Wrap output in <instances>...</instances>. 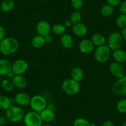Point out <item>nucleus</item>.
I'll use <instances>...</instances> for the list:
<instances>
[{
	"instance_id": "nucleus-1",
	"label": "nucleus",
	"mask_w": 126,
	"mask_h": 126,
	"mask_svg": "<svg viewBox=\"0 0 126 126\" xmlns=\"http://www.w3.org/2000/svg\"><path fill=\"white\" fill-rule=\"evenodd\" d=\"M19 47V42L13 37L4 38L0 42V52L4 56H9L15 53Z\"/></svg>"
},
{
	"instance_id": "nucleus-2",
	"label": "nucleus",
	"mask_w": 126,
	"mask_h": 126,
	"mask_svg": "<svg viewBox=\"0 0 126 126\" xmlns=\"http://www.w3.org/2000/svg\"><path fill=\"white\" fill-rule=\"evenodd\" d=\"M25 112L22 108L17 106H13L6 110V119L13 123H17L24 119Z\"/></svg>"
},
{
	"instance_id": "nucleus-3",
	"label": "nucleus",
	"mask_w": 126,
	"mask_h": 126,
	"mask_svg": "<svg viewBox=\"0 0 126 126\" xmlns=\"http://www.w3.org/2000/svg\"><path fill=\"white\" fill-rule=\"evenodd\" d=\"M62 88L66 94L69 95H75L80 92L81 86L79 82L71 78L63 81Z\"/></svg>"
},
{
	"instance_id": "nucleus-4",
	"label": "nucleus",
	"mask_w": 126,
	"mask_h": 126,
	"mask_svg": "<svg viewBox=\"0 0 126 126\" xmlns=\"http://www.w3.org/2000/svg\"><path fill=\"white\" fill-rule=\"evenodd\" d=\"M111 56V49L108 46L105 45L98 47L94 53V58L99 63H105L109 60Z\"/></svg>"
},
{
	"instance_id": "nucleus-5",
	"label": "nucleus",
	"mask_w": 126,
	"mask_h": 126,
	"mask_svg": "<svg viewBox=\"0 0 126 126\" xmlns=\"http://www.w3.org/2000/svg\"><path fill=\"white\" fill-rule=\"evenodd\" d=\"M23 120L25 126H42L43 125V121L40 114L33 111L25 114Z\"/></svg>"
},
{
	"instance_id": "nucleus-6",
	"label": "nucleus",
	"mask_w": 126,
	"mask_h": 126,
	"mask_svg": "<svg viewBox=\"0 0 126 126\" xmlns=\"http://www.w3.org/2000/svg\"><path fill=\"white\" fill-rule=\"evenodd\" d=\"M47 100L42 95L37 94L31 98L30 106L32 110L35 112L40 113L47 108Z\"/></svg>"
},
{
	"instance_id": "nucleus-7",
	"label": "nucleus",
	"mask_w": 126,
	"mask_h": 126,
	"mask_svg": "<svg viewBox=\"0 0 126 126\" xmlns=\"http://www.w3.org/2000/svg\"><path fill=\"white\" fill-rule=\"evenodd\" d=\"M123 42V38L121 33L118 32H112L108 38V46L112 51L121 48Z\"/></svg>"
},
{
	"instance_id": "nucleus-8",
	"label": "nucleus",
	"mask_w": 126,
	"mask_h": 126,
	"mask_svg": "<svg viewBox=\"0 0 126 126\" xmlns=\"http://www.w3.org/2000/svg\"><path fill=\"white\" fill-rule=\"evenodd\" d=\"M112 92L117 96L126 95V76L119 79L112 85Z\"/></svg>"
},
{
	"instance_id": "nucleus-9",
	"label": "nucleus",
	"mask_w": 126,
	"mask_h": 126,
	"mask_svg": "<svg viewBox=\"0 0 126 126\" xmlns=\"http://www.w3.org/2000/svg\"><path fill=\"white\" fill-rule=\"evenodd\" d=\"M28 67V63L24 59H19L12 64V72L15 76H20L26 72Z\"/></svg>"
},
{
	"instance_id": "nucleus-10",
	"label": "nucleus",
	"mask_w": 126,
	"mask_h": 126,
	"mask_svg": "<svg viewBox=\"0 0 126 126\" xmlns=\"http://www.w3.org/2000/svg\"><path fill=\"white\" fill-rule=\"evenodd\" d=\"M110 71L111 74L116 78L120 79L125 76V70L121 63L114 62L110 66Z\"/></svg>"
},
{
	"instance_id": "nucleus-11",
	"label": "nucleus",
	"mask_w": 126,
	"mask_h": 126,
	"mask_svg": "<svg viewBox=\"0 0 126 126\" xmlns=\"http://www.w3.org/2000/svg\"><path fill=\"white\" fill-rule=\"evenodd\" d=\"M36 30L38 35L45 37L49 35L51 30V27L47 21L41 20L37 23V26H36Z\"/></svg>"
},
{
	"instance_id": "nucleus-12",
	"label": "nucleus",
	"mask_w": 126,
	"mask_h": 126,
	"mask_svg": "<svg viewBox=\"0 0 126 126\" xmlns=\"http://www.w3.org/2000/svg\"><path fill=\"white\" fill-rule=\"evenodd\" d=\"M15 101L18 105L20 106H26L30 105L31 97L26 93H18L15 96Z\"/></svg>"
},
{
	"instance_id": "nucleus-13",
	"label": "nucleus",
	"mask_w": 126,
	"mask_h": 126,
	"mask_svg": "<svg viewBox=\"0 0 126 126\" xmlns=\"http://www.w3.org/2000/svg\"><path fill=\"white\" fill-rule=\"evenodd\" d=\"M79 49L80 51L84 54H90L94 49V45L91 40H82L79 43Z\"/></svg>"
},
{
	"instance_id": "nucleus-14",
	"label": "nucleus",
	"mask_w": 126,
	"mask_h": 126,
	"mask_svg": "<svg viewBox=\"0 0 126 126\" xmlns=\"http://www.w3.org/2000/svg\"><path fill=\"white\" fill-rule=\"evenodd\" d=\"M11 71V63L6 59H0V76H8Z\"/></svg>"
},
{
	"instance_id": "nucleus-15",
	"label": "nucleus",
	"mask_w": 126,
	"mask_h": 126,
	"mask_svg": "<svg viewBox=\"0 0 126 126\" xmlns=\"http://www.w3.org/2000/svg\"><path fill=\"white\" fill-rule=\"evenodd\" d=\"M72 32L78 37H83L86 35L88 32V29L84 24L82 22H79L76 24H74L72 27Z\"/></svg>"
},
{
	"instance_id": "nucleus-16",
	"label": "nucleus",
	"mask_w": 126,
	"mask_h": 126,
	"mask_svg": "<svg viewBox=\"0 0 126 126\" xmlns=\"http://www.w3.org/2000/svg\"><path fill=\"white\" fill-rule=\"evenodd\" d=\"M11 82H13L14 87L19 89H23L27 85V80L22 75L14 76L13 78H12Z\"/></svg>"
},
{
	"instance_id": "nucleus-17",
	"label": "nucleus",
	"mask_w": 126,
	"mask_h": 126,
	"mask_svg": "<svg viewBox=\"0 0 126 126\" xmlns=\"http://www.w3.org/2000/svg\"><path fill=\"white\" fill-rule=\"evenodd\" d=\"M39 114L43 122H51L54 119V111L53 110L49 108H46L43 111H41Z\"/></svg>"
},
{
	"instance_id": "nucleus-18",
	"label": "nucleus",
	"mask_w": 126,
	"mask_h": 126,
	"mask_svg": "<svg viewBox=\"0 0 126 126\" xmlns=\"http://www.w3.org/2000/svg\"><path fill=\"white\" fill-rule=\"evenodd\" d=\"M112 57L116 62L119 63H123L126 61V52L123 49H119L113 51Z\"/></svg>"
},
{
	"instance_id": "nucleus-19",
	"label": "nucleus",
	"mask_w": 126,
	"mask_h": 126,
	"mask_svg": "<svg viewBox=\"0 0 126 126\" xmlns=\"http://www.w3.org/2000/svg\"><path fill=\"white\" fill-rule=\"evenodd\" d=\"M70 74H71V79H74V80L77 81V82H80L81 80H82L83 78V76H84V74H83V71H82V69L79 67H74L71 70V72H70Z\"/></svg>"
},
{
	"instance_id": "nucleus-20",
	"label": "nucleus",
	"mask_w": 126,
	"mask_h": 126,
	"mask_svg": "<svg viewBox=\"0 0 126 126\" xmlns=\"http://www.w3.org/2000/svg\"><path fill=\"white\" fill-rule=\"evenodd\" d=\"M46 41L44 37L37 35L35 36L31 40V44L32 47L35 48H42L46 44Z\"/></svg>"
},
{
	"instance_id": "nucleus-21",
	"label": "nucleus",
	"mask_w": 126,
	"mask_h": 126,
	"mask_svg": "<svg viewBox=\"0 0 126 126\" xmlns=\"http://www.w3.org/2000/svg\"><path fill=\"white\" fill-rule=\"evenodd\" d=\"M91 41L94 46H96L97 47L105 45L106 43V38L101 33H95L93 35L91 38Z\"/></svg>"
},
{
	"instance_id": "nucleus-22",
	"label": "nucleus",
	"mask_w": 126,
	"mask_h": 126,
	"mask_svg": "<svg viewBox=\"0 0 126 126\" xmlns=\"http://www.w3.org/2000/svg\"><path fill=\"white\" fill-rule=\"evenodd\" d=\"M61 42L63 47L66 49H71L73 45V39L71 35L64 34L61 38Z\"/></svg>"
},
{
	"instance_id": "nucleus-23",
	"label": "nucleus",
	"mask_w": 126,
	"mask_h": 126,
	"mask_svg": "<svg viewBox=\"0 0 126 126\" xmlns=\"http://www.w3.org/2000/svg\"><path fill=\"white\" fill-rule=\"evenodd\" d=\"M15 6L14 1L13 0H4L0 5V9L3 13H9L14 9Z\"/></svg>"
},
{
	"instance_id": "nucleus-24",
	"label": "nucleus",
	"mask_w": 126,
	"mask_h": 126,
	"mask_svg": "<svg viewBox=\"0 0 126 126\" xmlns=\"http://www.w3.org/2000/svg\"><path fill=\"white\" fill-rule=\"evenodd\" d=\"M12 106V101L10 98L6 95H0V109L6 111Z\"/></svg>"
},
{
	"instance_id": "nucleus-25",
	"label": "nucleus",
	"mask_w": 126,
	"mask_h": 126,
	"mask_svg": "<svg viewBox=\"0 0 126 126\" xmlns=\"http://www.w3.org/2000/svg\"><path fill=\"white\" fill-rule=\"evenodd\" d=\"M51 30L53 33L58 35H63L65 34L66 31V27L64 25L61 24H56L53 26Z\"/></svg>"
},
{
	"instance_id": "nucleus-26",
	"label": "nucleus",
	"mask_w": 126,
	"mask_h": 126,
	"mask_svg": "<svg viewBox=\"0 0 126 126\" xmlns=\"http://www.w3.org/2000/svg\"><path fill=\"white\" fill-rule=\"evenodd\" d=\"M114 7L110 4H106L101 8L100 14L103 17H110L114 13Z\"/></svg>"
},
{
	"instance_id": "nucleus-27",
	"label": "nucleus",
	"mask_w": 126,
	"mask_h": 126,
	"mask_svg": "<svg viewBox=\"0 0 126 126\" xmlns=\"http://www.w3.org/2000/svg\"><path fill=\"white\" fill-rule=\"evenodd\" d=\"M116 24L121 29L126 27V14H121L116 19Z\"/></svg>"
},
{
	"instance_id": "nucleus-28",
	"label": "nucleus",
	"mask_w": 126,
	"mask_h": 126,
	"mask_svg": "<svg viewBox=\"0 0 126 126\" xmlns=\"http://www.w3.org/2000/svg\"><path fill=\"white\" fill-rule=\"evenodd\" d=\"M82 20V15L79 11H74L70 16V21L72 24H76L77 23L80 22Z\"/></svg>"
},
{
	"instance_id": "nucleus-29",
	"label": "nucleus",
	"mask_w": 126,
	"mask_h": 126,
	"mask_svg": "<svg viewBox=\"0 0 126 126\" xmlns=\"http://www.w3.org/2000/svg\"><path fill=\"white\" fill-rule=\"evenodd\" d=\"M1 87L4 90L7 91V92H11L14 88V86L13 82L7 79H4L2 81Z\"/></svg>"
},
{
	"instance_id": "nucleus-30",
	"label": "nucleus",
	"mask_w": 126,
	"mask_h": 126,
	"mask_svg": "<svg viewBox=\"0 0 126 126\" xmlns=\"http://www.w3.org/2000/svg\"><path fill=\"white\" fill-rule=\"evenodd\" d=\"M90 122L85 118L79 117L73 122V126H90Z\"/></svg>"
},
{
	"instance_id": "nucleus-31",
	"label": "nucleus",
	"mask_w": 126,
	"mask_h": 126,
	"mask_svg": "<svg viewBox=\"0 0 126 126\" xmlns=\"http://www.w3.org/2000/svg\"><path fill=\"white\" fill-rule=\"evenodd\" d=\"M116 109L121 113H126V99H122L117 102Z\"/></svg>"
},
{
	"instance_id": "nucleus-32",
	"label": "nucleus",
	"mask_w": 126,
	"mask_h": 126,
	"mask_svg": "<svg viewBox=\"0 0 126 126\" xmlns=\"http://www.w3.org/2000/svg\"><path fill=\"white\" fill-rule=\"evenodd\" d=\"M71 5L76 10H80L83 6V0H71Z\"/></svg>"
},
{
	"instance_id": "nucleus-33",
	"label": "nucleus",
	"mask_w": 126,
	"mask_h": 126,
	"mask_svg": "<svg viewBox=\"0 0 126 126\" xmlns=\"http://www.w3.org/2000/svg\"><path fill=\"white\" fill-rule=\"evenodd\" d=\"M108 4L112 6V7H116L119 5L122 2V0H106Z\"/></svg>"
},
{
	"instance_id": "nucleus-34",
	"label": "nucleus",
	"mask_w": 126,
	"mask_h": 126,
	"mask_svg": "<svg viewBox=\"0 0 126 126\" xmlns=\"http://www.w3.org/2000/svg\"><path fill=\"white\" fill-rule=\"evenodd\" d=\"M119 5V11L121 14H126V1L121 2Z\"/></svg>"
},
{
	"instance_id": "nucleus-35",
	"label": "nucleus",
	"mask_w": 126,
	"mask_h": 126,
	"mask_svg": "<svg viewBox=\"0 0 126 126\" xmlns=\"http://www.w3.org/2000/svg\"><path fill=\"white\" fill-rule=\"evenodd\" d=\"M6 36V31L4 28L3 26L0 25V42H1L5 37Z\"/></svg>"
},
{
	"instance_id": "nucleus-36",
	"label": "nucleus",
	"mask_w": 126,
	"mask_h": 126,
	"mask_svg": "<svg viewBox=\"0 0 126 126\" xmlns=\"http://www.w3.org/2000/svg\"><path fill=\"white\" fill-rule=\"evenodd\" d=\"M101 126H114V124L111 121H106L103 123Z\"/></svg>"
},
{
	"instance_id": "nucleus-37",
	"label": "nucleus",
	"mask_w": 126,
	"mask_h": 126,
	"mask_svg": "<svg viewBox=\"0 0 126 126\" xmlns=\"http://www.w3.org/2000/svg\"><path fill=\"white\" fill-rule=\"evenodd\" d=\"M121 35H122V38L123 40L126 41V27L124 28L122 30V32H121Z\"/></svg>"
},
{
	"instance_id": "nucleus-38",
	"label": "nucleus",
	"mask_w": 126,
	"mask_h": 126,
	"mask_svg": "<svg viewBox=\"0 0 126 126\" xmlns=\"http://www.w3.org/2000/svg\"><path fill=\"white\" fill-rule=\"evenodd\" d=\"M45 39L46 43H50L52 41V37L50 35H48L45 37Z\"/></svg>"
},
{
	"instance_id": "nucleus-39",
	"label": "nucleus",
	"mask_w": 126,
	"mask_h": 126,
	"mask_svg": "<svg viewBox=\"0 0 126 126\" xmlns=\"http://www.w3.org/2000/svg\"><path fill=\"white\" fill-rule=\"evenodd\" d=\"M6 124V119L3 116L0 117V126H4Z\"/></svg>"
},
{
	"instance_id": "nucleus-40",
	"label": "nucleus",
	"mask_w": 126,
	"mask_h": 126,
	"mask_svg": "<svg viewBox=\"0 0 126 126\" xmlns=\"http://www.w3.org/2000/svg\"><path fill=\"white\" fill-rule=\"evenodd\" d=\"M71 24H72V23L71 22V21H66V22H65V24H64V25L66 27V28L67 27H69V26H71Z\"/></svg>"
},
{
	"instance_id": "nucleus-41",
	"label": "nucleus",
	"mask_w": 126,
	"mask_h": 126,
	"mask_svg": "<svg viewBox=\"0 0 126 126\" xmlns=\"http://www.w3.org/2000/svg\"><path fill=\"white\" fill-rule=\"evenodd\" d=\"M90 126H96V125H95V124L93 122V123L90 124Z\"/></svg>"
},
{
	"instance_id": "nucleus-42",
	"label": "nucleus",
	"mask_w": 126,
	"mask_h": 126,
	"mask_svg": "<svg viewBox=\"0 0 126 126\" xmlns=\"http://www.w3.org/2000/svg\"><path fill=\"white\" fill-rule=\"evenodd\" d=\"M122 126H126V121H125L124 122H123V124H122Z\"/></svg>"
},
{
	"instance_id": "nucleus-43",
	"label": "nucleus",
	"mask_w": 126,
	"mask_h": 126,
	"mask_svg": "<svg viewBox=\"0 0 126 126\" xmlns=\"http://www.w3.org/2000/svg\"><path fill=\"white\" fill-rule=\"evenodd\" d=\"M42 126H51L49 125H47V124H45V125H42Z\"/></svg>"
},
{
	"instance_id": "nucleus-44",
	"label": "nucleus",
	"mask_w": 126,
	"mask_h": 126,
	"mask_svg": "<svg viewBox=\"0 0 126 126\" xmlns=\"http://www.w3.org/2000/svg\"><path fill=\"white\" fill-rule=\"evenodd\" d=\"M13 1H16V0H13Z\"/></svg>"
},
{
	"instance_id": "nucleus-45",
	"label": "nucleus",
	"mask_w": 126,
	"mask_h": 126,
	"mask_svg": "<svg viewBox=\"0 0 126 126\" xmlns=\"http://www.w3.org/2000/svg\"><path fill=\"white\" fill-rule=\"evenodd\" d=\"M125 1H126V0H125Z\"/></svg>"
}]
</instances>
